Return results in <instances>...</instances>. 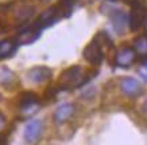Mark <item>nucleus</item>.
I'll return each instance as SVG.
<instances>
[{"instance_id":"3","label":"nucleus","mask_w":147,"mask_h":145,"mask_svg":"<svg viewBox=\"0 0 147 145\" xmlns=\"http://www.w3.org/2000/svg\"><path fill=\"white\" fill-rule=\"evenodd\" d=\"M84 55L85 61H88L90 65L93 66H98L102 62V58H104V53H102V44L100 43V40L94 36V39L92 42L86 44V47L84 48Z\"/></svg>"},{"instance_id":"15","label":"nucleus","mask_w":147,"mask_h":145,"mask_svg":"<svg viewBox=\"0 0 147 145\" xmlns=\"http://www.w3.org/2000/svg\"><path fill=\"white\" fill-rule=\"evenodd\" d=\"M5 125H7V121H5V117H4V114L0 112V132L3 130L5 128Z\"/></svg>"},{"instance_id":"12","label":"nucleus","mask_w":147,"mask_h":145,"mask_svg":"<svg viewBox=\"0 0 147 145\" xmlns=\"http://www.w3.org/2000/svg\"><path fill=\"white\" fill-rule=\"evenodd\" d=\"M111 19H112V23H113V28L119 34L123 32L125 24H128V16L124 12H121V11H115V12L112 13Z\"/></svg>"},{"instance_id":"10","label":"nucleus","mask_w":147,"mask_h":145,"mask_svg":"<svg viewBox=\"0 0 147 145\" xmlns=\"http://www.w3.org/2000/svg\"><path fill=\"white\" fill-rule=\"evenodd\" d=\"M74 113V105L71 104H62L57 108V110L54 112L53 114V120L55 124H63L66 122L67 120L70 118L71 116Z\"/></svg>"},{"instance_id":"7","label":"nucleus","mask_w":147,"mask_h":145,"mask_svg":"<svg viewBox=\"0 0 147 145\" xmlns=\"http://www.w3.org/2000/svg\"><path fill=\"white\" fill-rule=\"evenodd\" d=\"M39 34H40V30L32 23L31 26L24 28L23 31H20L18 35L13 36L12 39L18 46H20V44H28V43L35 42V40L39 38Z\"/></svg>"},{"instance_id":"4","label":"nucleus","mask_w":147,"mask_h":145,"mask_svg":"<svg viewBox=\"0 0 147 145\" xmlns=\"http://www.w3.org/2000/svg\"><path fill=\"white\" fill-rule=\"evenodd\" d=\"M147 23V9L139 3H134L132 11L128 16V26L132 31L139 30Z\"/></svg>"},{"instance_id":"5","label":"nucleus","mask_w":147,"mask_h":145,"mask_svg":"<svg viewBox=\"0 0 147 145\" xmlns=\"http://www.w3.org/2000/svg\"><path fill=\"white\" fill-rule=\"evenodd\" d=\"M51 75H53V71L47 66H35V67H32L31 70L27 71L28 81L35 85L49 82L50 79H51Z\"/></svg>"},{"instance_id":"8","label":"nucleus","mask_w":147,"mask_h":145,"mask_svg":"<svg viewBox=\"0 0 147 145\" xmlns=\"http://www.w3.org/2000/svg\"><path fill=\"white\" fill-rule=\"evenodd\" d=\"M120 90L123 94H125L127 97H131V98H135L143 93L142 85L139 84V81H136L135 78H131V77H125L120 81Z\"/></svg>"},{"instance_id":"2","label":"nucleus","mask_w":147,"mask_h":145,"mask_svg":"<svg viewBox=\"0 0 147 145\" xmlns=\"http://www.w3.org/2000/svg\"><path fill=\"white\" fill-rule=\"evenodd\" d=\"M39 109V101L38 97L34 93H22L19 97V112L23 117H30L31 114L36 113Z\"/></svg>"},{"instance_id":"17","label":"nucleus","mask_w":147,"mask_h":145,"mask_svg":"<svg viewBox=\"0 0 147 145\" xmlns=\"http://www.w3.org/2000/svg\"><path fill=\"white\" fill-rule=\"evenodd\" d=\"M45 1H49V0H45Z\"/></svg>"},{"instance_id":"11","label":"nucleus","mask_w":147,"mask_h":145,"mask_svg":"<svg viewBox=\"0 0 147 145\" xmlns=\"http://www.w3.org/2000/svg\"><path fill=\"white\" fill-rule=\"evenodd\" d=\"M18 44L13 42V39H4L0 40V59L12 57L16 51Z\"/></svg>"},{"instance_id":"16","label":"nucleus","mask_w":147,"mask_h":145,"mask_svg":"<svg viewBox=\"0 0 147 145\" xmlns=\"http://www.w3.org/2000/svg\"><path fill=\"white\" fill-rule=\"evenodd\" d=\"M0 145H7V138L0 136Z\"/></svg>"},{"instance_id":"9","label":"nucleus","mask_w":147,"mask_h":145,"mask_svg":"<svg viewBox=\"0 0 147 145\" xmlns=\"http://www.w3.org/2000/svg\"><path fill=\"white\" fill-rule=\"evenodd\" d=\"M43 124L39 120H32L24 128V140L27 144H34L42 134Z\"/></svg>"},{"instance_id":"13","label":"nucleus","mask_w":147,"mask_h":145,"mask_svg":"<svg viewBox=\"0 0 147 145\" xmlns=\"http://www.w3.org/2000/svg\"><path fill=\"white\" fill-rule=\"evenodd\" d=\"M16 75L13 71H11L7 67H3L0 70V84L5 88H13L16 85Z\"/></svg>"},{"instance_id":"6","label":"nucleus","mask_w":147,"mask_h":145,"mask_svg":"<svg viewBox=\"0 0 147 145\" xmlns=\"http://www.w3.org/2000/svg\"><path fill=\"white\" fill-rule=\"evenodd\" d=\"M135 58H136V53H135L134 47H121L115 55V65L119 67H123V69H127L129 67L132 63L135 62Z\"/></svg>"},{"instance_id":"14","label":"nucleus","mask_w":147,"mask_h":145,"mask_svg":"<svg viewBox=\"0 0 147 145\" xmlns=\"http://www.w3.org/2000/svg\"><path fill=\"white\" fill-rule=\"evenodd\" d=\"M134 50L135 53L140 57H147V36L142 35L136 38L134 42Z\"/></svg>"},{"instance_id":"1","label":"nucleus","mask_w":147,"mask_h":145,"mask_svg":"<svg viewBox=\"0 0 147 145\" xmlns=\"http://www.w3.org/2000/svg\"><path fill=\"white\" fill-rule=\"evenodd\" d=\"M88 81L86 73L81 66L76 65V66L67 67L66 70H63L59 75V81L58 85L62 89H77L81 88L82 85H85V82Z\"/></svg>"}]
</instances>
